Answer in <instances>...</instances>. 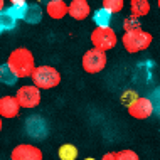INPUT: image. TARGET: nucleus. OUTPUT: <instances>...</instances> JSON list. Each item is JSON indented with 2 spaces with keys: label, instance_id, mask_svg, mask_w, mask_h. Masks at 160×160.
<instances>
[{
  "label": "nucleus",
  "instance_id": "nucleus-18",
  "mask_svg": "<svg viewBox=\"0 0 160 160\" xmlns=\"http://www.w3.org/2000/svg\"><path fill=\"white\" fill-rule=\"evenodd\" d=\"M101 7L106 8L110 14H120L125 7V0H101Z\"/></svg>",
  "mask_w": 160,
  "mask_h": 160
},
{
  "label": "nucleus",
  "instance_id": "nucleus-20",
  "mask_svg": "<svg viewBox=\"0 0 160 160\" xmlns=\"http://www.w3.org/2000/svg\"><path fill=\"white\" fill-rule=\"evenodd\" d=\"M8 10L12 12V15L15 17L17 20H22L25 15V10H27V3H17V5H10Z\"/></svg>",
  "mask_w": 160,
  "mask_h": 160
},
{
  "label": "nucleus",
  "instance_id": "nucleus-6",
  "mask_svg": "<svg viewBox=\"0 0 160 160\" xmlns=\"http://www.w3.org/2000/svg\"><path fill=\"white\" fill-rule=\"evenodd\" d=\"M42 89H39L37 86L34 84H24L17 89L15 98L19 101L20 108H27V110H32L41 105V99H42Z\"/></svg>",
  "mask_w": 160,
  "mask_h": 160
},
{
  "label": "nucleus",
  "instance_id": "nucleus-21",
  "mask_svg": "<svg viewBox=\"0 0 160 160\" xmlns=\"http://www.w3.org/2000/svg\"><path fill=\"white\" fill-rule=\"evenodd\" d=\"M116 160H140L137 152H133V150H120V152H116Z\"/></svg>",
  "mask_w": 160,
  "mask_h": 160
},
{
  "label": "nucleus",
  "instance_id": "nucleus-2",
  "mask_svg": "<svg viewBox=\"0 0 160 160\" xmlns=\"http://www.w3.org/2000/svg\"><path fill=\"white\" fill-rule=\"evenodd\" d=\"M152 34L140 29V31H133V32H125L122 36V46L128 54H138L142 51H147L152 46Z\"/></svg>",
  "mask_w": 160,
  "mask_h": 160
},
{
  "label": "nucleus",
  "instance_id": "nucleus-19",
  "mask_svg": "<svg viewBox=\"0 0 160 160\" xmlns=\"http://www.w3.org/2000/svg\"><path fill=\"white\" fill-rule=\"evenodd\" d=\"M123 29H125V32L140 31V29H142V22H140V19H137V17H133V15L125 17V19H123Z\"/></svg>",
  "mask_w": 160,
  "mask_h": 160
},
{
  "label": "nucleus",
  "instance_id": "nucleus-22",
  "mask_svg": "<svg viewBox=\"0 0 160 160\" xmlns=\"http://www.w3.org/2000/svg\"><path fill=\"white\" fill-rule=\"evenodd\" d=\"M99 160H116V152H106Z\"/></svg>",
  "mask_w": 160,
  "mask_h": 160
},
{
  "label": "nucleus",
  "instance_id": "nucleus-28",
  "mask_svg": "<svg viewBox=\"0 0 160 160\" xmlns=\"http://www.w3.org/2000/svg\"><path fill=\"white\" fill-rule=\"evenodd\" d=\"M47 2H49V0H47Z\"/></svg>",
  "mask_w": 160,
  "mask_h": 160
},
{
  "label": "nucleus",
  "instance_id": "nucleus-5",
  "mask_svg": "<svg viewBox=\"0 0 160 160\" xmlns=\"http://www.w3.org/2000/svg\"><path fill=\"white\" fill-rule=\"evenodd\" d=\"M81 64H83V69L88 74H98L106 68V52L96 49V47H91L84 52Z\"/></svg>",
  "mask_w": 160,
  "mask_h": 160
},
{
  "label": "nucleus",
  "instance_id": "nucleus-1",
  "mask_svg": "<svg viewBox=\"0 0 160 160\" xmlns=\"http://www.w3.org/2000/svg\"><path fill=\"white\" fill-rule=\"evenodd\" d=\"M7 66L14 71V74L19 79H25V78L32 76L34 69H36V59L27 47H17L8 56Z\"/></svg>",
  "mask_w": 160,
  "mask_h": 160
},
{
  "label": "nucleus",
  "instance_id": "nucleus-9",
  "mask_svg": "<svg viewBox=\"0 0 160 160\" xmlns=\"http://www.w3.org/2000/svg\"><path fill=\"white\" fill-rule=\"evenodd\" d=\"M20 110H22V108H20L15 96L5 94V96L0 98V116H2V118H7V120L17 118L20 113Z\"/></svg>",
  "mask_w": 160,
  "mask_h": 160
},
{
  "label": "nucleus",
  "instance_id": "nucleus-4",
  "mask_svg": "<svg viewBox=\"0 0 160 160\" xmlns=\"http://www.w3.org/2000/svg\"><path fill=\"white\" fill-rule=\"evenodd\" d=\"M89 39H91L93 47L103 51V52L111 51L118 44V36H116V32L111 27H94Z\"/></svg>",
  "mask_w": 160,
  "mask_h": 160
},
{
  "label": "nucleus",
  "instance_id": "nucleus-14",
  "mask_svg": "<svg viewBox=\"0 0 160 160\" xmlns=\"http://www.w3.org/2000/svg\"><path fill=\"white\" fill-rule=\"evenodd\" d=\"M17 24V19L12 15V12L8 8H3L0 12V34L7 32V31H12Z\"/></svg>",
  "mask_w": 160,
  "mask_h": 160
},
{
  "label": "nucleus",
  "instance_id": "nucleus-16",
  "mask_svg": "<svg viewBox=\"0 0 160 160\" xmlns=\"http://www.w3.org/2000/svg\"><path fill=\"white\" fill-rule=\"evenodd\" d=\"M59 160H76L78 158V148L72 143H62L58 150Z\"/></svg>",
  "mask_w": 160,
  "mask_h": 160
},
{
  "label": "nucleus",
  "instance_id": "nucleus-12",
  "mask_svg": "<svg viewBox=\"0 0 160 160\" xmlns=\"http://www.w3.org/2000/svg\"><path fill=\"white\" fill-rule=\"evenodd\" d=\"M150 2L148 0H130V15L137 17H145L150 14Z\"/></svg>",
  "mask_w": 160,
  "mask_h": 160
},
{
  "label": "nucleus",
  "instance_id": "nucleus-11",
  "mask_svg": "<svg viewBox=\"0 0 160 160\" xmlns=\"http://www.w3.org/2000/svg\"><path fill=\"white\" fill-rule=\"evenodd\" d=\"M46 14L54 20H61L68 15V3L64 0H49L46 3Z\"/></svg>",
  "mask_w": 160,
  "mask_h": 160
},
{
  "label": "nucleus",
  "instance_id": "nucleus-23",
  "mask_svg": "<svg viewBox=\"0 0 160 160\" xmlns=\"http://www.w3.org/2000/svg\"><path fill=\"white\" fill-rule=\"evenodd\" d=\"M10 5H17V3H27V0H8Z\"/></svg>",
  "mask_w": 160,
  "mask_h": 160
},
{
  "label": "nucleus",
  "instance_id": "nucleus-10",
  "mask_svg": "<svg viewBox=\"0 0 160 160\" xmlns=\"http://www.w3.org/2000/svg\"><path fill=\"white\" fill-rule=\"evenodd\" d=\"M91 14L88 0H71L68 3V15L72 17L74 20H84Z\"/></svg>",
  "mask_w": 160,
  "mask_h": 160
},
{
  "label": "nucleus",
  "instance_id": "nucleus-8",
  "mask_svg": "<svg viewBox=\"0 0 160 160\" xmlns=\"http://www.w3.org/2000/svg\"><path fill=\"white\" fill-rule=\"evenodd\" d=\"M42 150L32 143H20L14 147L10 153V160H42Z\"/></svg>",
  "mask_w": 160,
  "mask_h": 160
},
{
  "label": "nucleus",
  "instance_id": "nucleus-13",
  "mask_svg": "<svg viewBox=\"0 0 160 160\" xmlns=\"http://www.w3.org/2000/svg\"><path fill=\"white\" fill-rule=\"evenodd\" d=\"M41 19H42V8L39 3H27V10H25V15H24V19L27 24H39L41 22Z\"/></svg>",
  "mask_w": 160,
  "mask_h": 160
},
{
  "label": "nucleus",
  "instance_id": "nucleus-17",
  "mask_svg": "<svg viewBox=\"0 0 160 160\" xmlns=\"http://www.w3.org/2000/svg\"><path fill=\"white\" fill-rule=\"evenodd\" d=\"M17 81H19V78H17L14 74V71L7 66V62L2 64V66H0V83L7 84V86H12V84H15Z\"/></svg>",
  "mask_w": 160,
  "mask_h": 160
},
{
  "label": "nucleus",
  "instance_id": "nucleus-26",
  "mask_svg": "<svg viewBox=\"0 0 160 160\" xmlns=\"http://www.w3.org/2000/svg\"><path fill=\"white\" fill-rule=\"evenodd\" d=\"M84 160H96V158H93V157H86Z\"/></svg>",
  "mask_w": 160,
  "mask_h": 160
},
{
  "label": "nucleus",
  "instance_id": "nucleus-25",
  "mask_svg": "<svg viewBox=\"0 0 160 160\" xmlns=\"http://www.w3.org/2000/svg\"><path fill=\"white\" fill-rule=\"evenodd\" d=\"M2 128H3V118L0 116V132H2Z\"/></svg>",
  "mask_w": 160,
  "mask_h": 160
},
{
  "label": "nucleus",
  "instance_id": "nucleus-15",
  "mask_svg": "<svg viewBox=\"0 0 160 160\" xmlns=\"http://www.w3.org/2000/svg\"><path fill=\"white\" fill-rule=\"evenodd\" d=\"M111 15L113 14H110V12L106 10V8H98V10H94V14H93V22L96 27H110V24H111Z\"/></svg>",
  "mask_w": 160,
  "mask_h": 160
},
{
  "label": "nucleus",
  "instance_id": "nucleus-24",
  "mask_svg": "<svg viewBox=\"0 0 160 160\" xmlns=\"http://www.w3.org/2000/svg\"><path fill=\"white\" fill-rule=\"evenodd\" d=\"M3 8H5V0H0V12H2Z\"/></svg>",
  "mask_w": 160,
  "mask_h": 160
},
{
  "label": "nucleus",
  "instance_id": "nucleus-7",
  "mask_svg": "<svg viewBox=\"0 0 160 160\" xmlns=\"http://www.w3.org/2000/svg\"><path fill=\"white\" fill-rule=\"evenodd\" d=\"M127 111H128V115L135 120H147L153 115L155 106H153V101L150 98L137 96L132 103L127 105Z\"/></svg>",
  "mask_w": 160,
  "mask_h": 160
},
{
  "label": "nucleus",
  "instance_id": "nucleus-27",
  "mask_svg": "<svg viewBox=\"0 0 160 160\" xmlns=\"http://www.w3.org/2000/svg\"><path fill=\"white\" fill-rule=\"evenodd\" d=\"M157 5H158V8H160V0H157Z\"/></svg>",
  "mask_w": 160,
  "mask_h": 160
},
{
  "label": "nucleus",
  "instance_id": "nucleus-3",
  "mask_svg": "<svg viewBox=\"0 0 160 160\" xmlns=\"http://www.w3.org/2000/svg\"><path fill=\"white\" fill-rule=\"evenodd\" d=\"M31 79L39 89H52L61 83V72L54 66H36Z\"/></svg>",
  "mask_w": 160,
  "mask_h": 160
}]
</instances>
